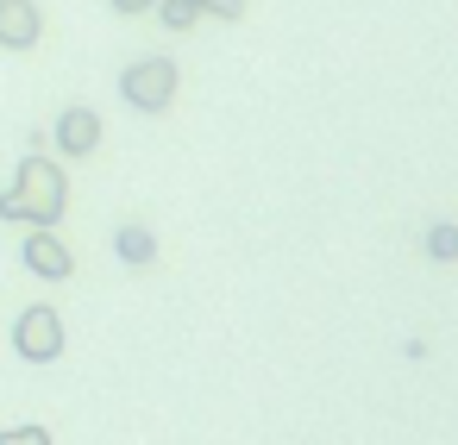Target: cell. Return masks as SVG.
<instances>
[{"label": "cell", "instance_id": "52a82bcc", "mask_svg": "<svg viewBox=\"0 0 458 445\" xmlns=\"http://www.w3.org/2000/svg\"><path fill=\"white\" fill-rule=\"evenodd\" d=\"M114 251H120V264H132V270H145V264L157 257V239H151L145 226H120V232H114Z\"/></svg>", "mask_w": 458, "mask_h": 445}, {"label": "cell", "instance_id": "3957f363", "mask_svg": "<svg viewBox=\"0 0 458 445\" xmlns=\"http://www.w3.org/2000/svg\"><path fill=\"white\" fill-rule=\"evenodd\" d=\"M64 314L51 307V301H38V307H26L20 320H13V351L26 357V364H57L64 357Z\"/></svg>", "mask_w": 458, "mask_h": 445}, {"label": "cell", "instance_id": "30bf717a", "mask_svg": "<svg viewBox=\"0 0 458 445\" xmlns=\"http://www.w3.org/2000/svg\"><path fill=\"white\" fill-rule=\"evenodd\" d=\"M0 445H51V432H45V426H7V432H0Z\"/></svg>", "mask_w": 458, "mask_h": 445}, {"label": "cell", "instance_id": "8fae6325", "mask_svg": "<svg viewBox=\"0 0 458 445\" xmlns=\"http://www.w3.org/2000/svg\"><path fill=\"white\" fill-rule=\"evenodd\" d=\"M201 13H214V20H245V0H195Z\"/></svg>", "mask_w": 458, "mask_h": 445}, {"label": "cell", "instance_id": "6da1fadb", "mask_svg": "<svg viewBox=\"0 0 458 445\" xmlns=\"http://www.w3.org/2000/svg\"><path fill=\"white\" fill-rule=\"evenodd\" d=\"M64 214H70V176H64V164H51L45 151H32L13 170L7 195H0V220H13V226H57Z\"/></svg>", "mask_w": 458, "mask_h": 445}, {"label": "cell", "instance_id": "9c48e42d", "mask_svg": "<svg viewBox=\"0 0 458 445\" xmlns=\"http://www.w3.org/2000/svg\"><path fill=\"white\" fill-rule=\"evenodd\" d=\"M151 13H164V26H170V32H195V20H201L195 0H157Z\"/></svg>", "mask_w": 458, "mask_h": 445}, {"label": "cell", "instance_id": "7a4b0ae2", "mask_svg": "<svg viewBox=\"0 0 458 445\" xmlns=\"http://www.w3.org/2000/svg\"><path fill=\"white\" fill-rule=\"evenodd\" d=\"M176 82H182V76H176L170 57H139V63L120 70V95H126V107H139V113H170Z\"/></svg>", "mask_w": 458, "mask_h": 445}, {"label": "cell", "instance_id": "277c9868", "mask_svg": "<svg viewBox=\"0 0 458 445\" xmlns=\"http://www.w3.org/2000/svg\"><path fill=\"white\" fill-rule=\"evenodd\" d=\"M20 257H26V270L45 276V282H70V270H76V251L57 239V226H32L26 245H20Z\"/></svg>", "mask_w": 458, "mask_h": 445}, {"label": "cell", "instance_id": "ba28073f", "mask_svg": "<svg viewBox=\"0 0 458 445\" xmlns=\"http://www.w3.org/2000/svg\"><path fill=\"white\" fill-rule=\"evenodd\" d=\"M427 257H433V264H458V226H452V220H439V226L427 232Z\"/></svg>", "mask_w": 458, "mask_h": 445}, {"label": "cell", "instance_id": "5b68a950", "mask_svg": "<svg viewBox=\"0 0 458 445\" xmlns=\"http://www.w3.org/2000/svg\"><path fill=\"white\" fill-rule=\"evenodd\" d=\"M51 139H57L64 157H95L101 151V113L95 107H64L57 126H51Z\"/></svg>", "mask_w": 458, "mask_h": 445}, {"label": "cell", "instance_id": "8992f818", "mask_svg": "<svg viewBox=\"0 0 458 445\" xmlns=\"http://www.w3.org/2000/svg\"><path fill=\"white\" fill-rule=\"evenodd\" d=\"M45 38L38 0H0V51H32Z\"/></svg>", "mask_w": 458, "mask_h": 445}, {"label": "cell", "instance_id": "7c38bea8", "mask_svg": "<svg viewBox=\"0 0 458 445\" xmlns=\"http://www.w3.org/2000/svg\"><path fill=\"white\" fill-rule=\"evenodd\" d=\"M151 7H157V0H114L120 20H139V13H151Z\"/></svg>", "mask_w": 458, "mask_h": 445}]
</instances>
